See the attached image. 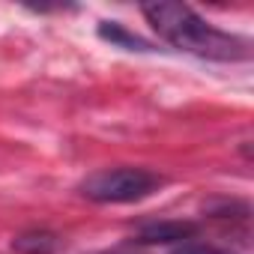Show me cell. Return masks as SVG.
Here are the masks:
<instances>
[{
  "label": "cell",
  "mask_w": 254,
  "mask_h": 254,
  "mask_svg": "<svg viewBox=\"0 0 254 254\" xmlns=\"http://www.w3.org/2000/svg\"><path fill=\"white\" fill-rule=\"evenodd\" d=\"M141 12L168 45L186 54H194L200 60H218V63H233L248 57L245 39L212 27L186 3H147Z\"/></svg>",
  "instance_id": "1"
},
{
  "label": "cell",
  "mask_w": 254,
  "mask_h": 254,
  "mask_svg": "<svg viewBox=\"0 0 254 254\" xmlns=\"http://www.w3.org/2000/svg\"><path fill=\"white\" fill-rule=\"evenodd\" d=\"M159 186L162 177L147 168H102L81 183V194L96 203H135L153 194Z\"/></svg>",
  "instance_id": "2"
},
{
  "label": "cell",
  "mask_w": 254,
  "mask_h": 254,
  "mask_svg": "<svg viewBox=\"0 0 254 254\" xmlns=\"http://www.w3.org/2000/svg\"><path fill=\"white\" fill-rule=\"evenodd\" d=\"M194 233L191 224L183 221H162V224H147L141 230V242H183Z\"/></svg>",
  "instance_id": "3"
},
{
  "label": "cell",
  "mask_w": 254,
  "mask_h": 254,
  "mask_svg": "<svg viewBox=\"0 0 254 254\" xmlns=\"http://www.w3.org/2000/svg\"><path fill=\"white\" fill-rule=\"evenodd\" d=\"M12 248L18 254H51L57 248V236L48 233V230H30V233H21Z\"/></svg>",
  "instance_id": "4"
},
{
  "label": "cell",
  "mask_w": 254,
  "mask_h": 254,
  "mask_svg": "<svg viewBox=\"0 0 254 254\" xmlns=\"http://www.w3.org/2000/svg\"><path fill=\"white\" fill-rule=\"evenodd\" d=\"M99 36L102 39H111L114 45H123V48H129V51H150V45L144 42V39H138V36H132V33H126L117 21H102V27H99Z\"/></svg>",
  "instance_id": "5"
},
{
  "label": "cell",
  "mask_w": 254,
  "mask_h": 254,
  "mask_svg": "<svg viewBox=\"0 0 254 254\" xmlns=\"http://www.w3.org/2000/svg\"><path fill=\"white\" fill-rule=\"evenodd\" d=\"M174 254H233V251L218 248V245H206V242H183Z\"/></svg>",
  "instance_id": "6"
}]
</instances>
